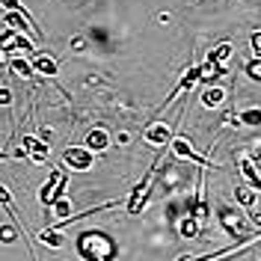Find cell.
<instances>
[{
	"instance_id": "cell-1",
	"label": "cell",
	"mask_w": 261,
	"mask_h": 261,
	"mask_svg": "<svg viewBox=\"0 0 261 261\" xmlns=\"http://www.w3.org/2000/svg\"><path fill=\"white\" fill-rule=\"evenodd\" d=\"M77 252L86 261H110L119 255V246L107 231H81L77 234Z\"/></svg>"
},
{
	"instance_id": "cell-2",
	"label": "cell",
	"mask_w": 261,
	"mask_h": 261,
	"mask_svg": "<svg viewBox=\"0 0 261 261\" xmlns=\"http://www.w3.org/2000/svg\"><path fill=\"white\" fill-rule=\"evenodd\" d=\"M184 119V107L178 110V116H175V122H148V128L143 130V140H146L148 146H154V148H169L172 146V140H175V134H178V122Z\"/></svg>"
},
{
	"instance_id": "cell-3",
	"label": "cell",
	"mask_w": 261,
	"mask_h": 261,
	"mask_svg": "<svg viewBox=\"0 0 261 261\" xmlns=\"http://www.w3.org/2000/svg\"><path fill=\"white\" fill-rule=\"evenodd\" d=\"M63 163L74 172H89L95 166V151L89 146H68L63 151Z\"/></svg>"
},
{
	"instance_id": "cell-4",
	"label": "cell",
	"mask_w": 261,
	"mask_h": 261,
	"mask_svg": "<svg viewBox=\"0 0 261 261\" xmlns=\"http://www.w3.org/2000/svg\"><path fill=\"white\" fill-rule=\"evenodd\" d=\"M169 148H172L178 158H184V161H193V163H199V166H205V169H220L217 163H211L208 158H202V154L190 146V140H187V137H178V134H175V140H172V146H169Z\"/></svg>"
},
{
	"instance_id": "cell-5",
	"label": "cell",
	"mask_w": 261,
	"mask_h": 261,
	"mask_svg": "<svg viewBox=\"0 0 261 261\" xmlns=\"http://www.w3.org/2000/svg\"><path fill=\"white\" fill-rule=\"evenodd\" d=\"M202 74H205V68H202V65H193V68H187V71H184V77H181V81L175 83V89L169 92V98H163L161 110H163V107H169V104H172V101H175V98L181 95V92H190L196 83L202 81Z\"/></svg>"
},
{
	"instance_id": "cell-6",
	"label": "cell",
	"mask_w": 261,
	"mask_h": 261,
	"mask_svg": "<svg viewBox=\"0 0 261 261\" xmlns=\"http://www.w3.org/2000/svg\"><path fill=\"white\" fill-rule=\"evenodd\" d=\"M21 148L27 151V158H30L33 163H45L50 154V148L45 140H39V137H33V134H24L21 137Z\"/></svg>"
},
{
	"instance_id": "cell-7",
	"label": "cell",
	"mask_w": 261,
	"mask_h": 261,
	"mask_svg": "<svg viewBox=\"0 0 261 261\" xmlns=\"http://www.w3.org/2000/svg\"><path fill=\"white\" fill-rule=\"evenodd\" d=\"M30 60H33V68H36V74H42V77H57L60 65H57V60H54L50 54H45V50H36Z\"/></svg>"
},
{
	"instance_id": "cell-8",
	"label": "cell",
	"mask_w": 261,
	"mask_h": 261,
	"mask_svg": "<svg viewBox=\"0 0 261 261\" xmlns=\"http://www.w3.org/2000/svg\"><path fill=\"white\" fill-rule=\"evenodd\" d=\"M241 175L246 178V184H252V187L261 193V175H258V163H255V158L241 154Z\"/></svg>"
},
{
	"instance_id": "cell-9",
	"label": "cell",
	"mask_w": 261,
	"mask_h": 261,
	"mask_svg": "<svg viewBox=\"0 0 261 261\" xmlns=\"http://www.w3.org/2000/svg\"><path fill=\"white\" fill-rule=\"evenodd\" d=\"M199 231H202V220H199L196 214H187V217H181L178 220V234L184 238V241L199 238Z\"/></svg>"
},
{
	"instance_id": "cell-10",
	"label": "cell",
	"mask_w": 261,
	"mask_h": 261,
	"mask_svg": "<svg viewBox=\"0 0 261 261\" xmlns=\"http://www.w3.org/2000/svg\"><path fill=\"white\" fill-rule=\"evenodd\" d=\"M86 146L92 148V151H104V148H110V134L104 128H92L86 134Z\"/></svg>"
},
{
	"instance_id": "cell-11",
	"label": "cell",
	"mask_w": 261,
	"mask_h": 261,
	"mask_svg": "<svg viewBox=\"0 0 261 261\" xmlns=\"http://www.w3.org/2000/svg\"><path fill=\"white\" fill-rule=\"evenodd\" d=\"M255 199H258V190H255L252 184H246V187H238V190H234V202H238L241 208H252Z\"/></svg>"
},
{
	"instance_id": "cell-12",
	"label": "cell",
	"mask_w": 261,
	"mask_h": 261,
	"mask_svg": "<svg viewBox=\"0 0 261 261\" xmlns=\"http://www.w3.org/2000/svg\"><path fill=\"white\" fill-rule=\"evenodd\" d=\"M238 125L258 128V125H261V107H244V110L238 113Z\"/></svg>"
},
{
	"instance_id": "cell-13",
	"label": "cell",
	"mask_w": 261,
	"mask_h": 261,
	"mask_svg": "<svg viewBox=\"0 0 261 261\" xmlns=\"http://www.w3.org/2000/svg\"><path fill=\"white\" fill-rule=\"evenodd\" d=\"M223 101H226V89H220V86H211V89L202 92V104L205 107H220Z\"/></svg>"
},
{
	"instance_id": "cell-14",
	"label": "cell",
	"mask_w": 261,
	"mask_h": 261,
	"mask_svg": "<svg viewBox=\"0 0 261 261\" xmlns=\"http://www.w3.org/2000/svg\"><path fill=\"white\" fill-rule=\"evenodd\" d=\"M12 65V71H15L18 77H33L36 74V68H33V60H24V57H15V60H9Z\"/></svg>"
},
{
	"instance_id": "cell-15",
	"label": "cell",
	"mask_w": 261,
	"mask_h": 261,
	"mask_svg": "<svg viewBox=\"0 0 261 261\" xmlns=\"http://www.w3.org/2000/svg\"><path fill=\"white\" fill-rule=\"evenodd\" d=\"M231 54H234V48L228 45V42H223V45H217V48L208 54V60L211 63H220V65H226V60H231Z\"/></svg>"
},
{
	"instance_id": "cell-16",
	"label": "cell",
	"mask_w": 261,
	"mask_h": 261,
	"mask_svg": "<svg viewBox=\"0 0 261 261\" xmlns=\"http://www.w3.org/2000/svg\"><path fill=\"white\" fill-rule=\"evenodd\" d=\"M60 178H63V172H60V169H54V172H50V178H48V184L39 190V202H42V205H48V199H50V193H54V187L60 184Z\"/></svg>"
},
{
	"instance_id": "cell-17",
	"label": "cell",
	"mask_w": 261,
	"mask_h": 261,
	"mask_svg": "<svg viewBox=\"0 0 261 261\" xmlns=\"http://www.w3.org/2000/svg\"><path fill=\"white\" fill-rule=\"evenodd\" d=\"M42 241L48 246H63V238H60V228H54V226H48L45 231H42Z\"/></svg>"
},
{
	"instance_id": "cell-18",
	"label": "cell",
	"mask_w": 261,
	"mask_h": 261,
	"mask_svg": "<svg viewBox=\"0 0 261 261\" xmlns=\"http://www.w3.org/2000/svg\"><path fill=\"white\" fill-rule=\"evenodd\" d=\"M65 187H68V175H63V178H60V184L54 187V193H50V199H48V208L57 202V199H63V196H65Z\"/></svg>"
},
{
	"instance_id": "cell-19",
	"label": "cell",
	"mask_w": 261,
	"mask_h": 261,
	"mask_svg": "<svg viewBox=\"0 0 261 261\" xmlns=\"http://www.w3.org/2000/svg\"><path fill=\"white\" fill-rule=\"evenodd\" d=\"M244 71L249 74V77H255V81H261V57H255V60H249Z\"/></svg>"
},
{
	"instance_id": "cell-20",
	"label": "cell",
	"mask_w": 261,
	"mask_h": 261,
	"mask_svg": "<svg viewBox=\"0 0 261 261\" xmlns=\"http://www.w3.org/2000/svg\"><path fill=\"white\" fill-rule=\"evenodd\" d=\"M54 211L60 214V220H63V217H71V202H65V196L57 199V202H54Z\"/></svg>"
},
{
	"instance_id": "cell-21",
	"label": "cell",
	"mask_w": 261,
	"mask_h": 261,
	"mask_svg": "<svg viewBox=\"0 0 261 261\" xmlns=\"http://www.w3.org/2000/svg\"><path fill=\"white\" fill-rule=\"evenodd\" d=\"M0 238H3V244H12L15 241V228L9 226V223H3L0 226Z\"/></svg>"
},
{
	"instance_id": "cell-22",
	"label": "cell",
	"mask_w": 261,
	"mask_h": 261,
	"mask_svg": "<svg viewBox=\"0 0 261 261\" xmlns=\"http://www.w3.org/2000/svg\"><path fill=\"white\" fill-rule=\"evenodd\" d=\"M249 42H252V50H255V57H261V30H258V33H252V39H249Z\"/></svg>"
},
{
	"instance_id": "cell-23",
	"label": "cell",
	"mask_w": 261,
	"mask_h": 261,
	"mask_svg": "<svg viewBox=\"0 0 261 261\" xmlns=\"http://www.w3.org/2000/svg\"><path fill=\"white\" fill-rule=\"evenodd\" d=\"M0 104H3V107H9V104H12V92H9L6 86L0 89Z\"/></svg>"
},
{
	"instance_id": "cell-24",
	"label": "cell",
	"mask_w": 261,
	"mask_h": 261,
	"mask_svg": "<svg viewBox=\"0 0 261 261\" xmlns=\"http://www.w3.org/2000/svg\"><path fill=\"white\" fill-rule=\"evenodd\" d=\"M0 3H3V9H24L21 0H0Z\"/></svg>"
}]
</instances>
